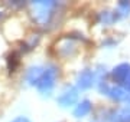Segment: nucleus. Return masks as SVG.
<instances>
[{"label":"nucleus","mask_w":130,"mask_h":122,"mask_svg":"<svg viewBox=\"0 0 130 122\" xmlns=\"http://www.w3.org/2000/svg\"><path fill=\"white\" fill-rule=\"evenodd\" d=\"M91 108H93V105H91V102H90L88 99H84V101H81V102L75 106L74 109V116L75 118H83L85 116V115H88L90 112H91Z\"/></svg>","instance_id":"nucleus-9"},{"label":"nucleus","mask_w":130,"mask_h":122,"mask_svg":"<svg viewBox=\"0 0 130 122\" xmlns=\"http://www.w3.org/2000/svg\"><path fill=\"white\" fill-rule=\"evenodd\" d=\"M12 122H30V119L26 116H18V118H14Z\"/></svg>","instance_id":"nucleus-11"},{"label":"nucleus","mask_w":130,"mask_h":122,"mask_svg":"<svg viewBox=\"0 0 130 122\" xmlns=\"http://www.w3.org/2000/svg\"><path fill=\"white\" fill-rule=\"evenodd\" d=\"M110 122H130V103L124 108L113 111L108 116Z\"/></svg>","instance_id":"nucleus-7"},{"label":"nucleus","mask_w":130,"mask_h":122,"mask_svg":"<svg viewBox=\"0 0 130 122\" xmlns=\"http://www.w3.org/2000/svg\"><path fill=\"white\" fill-rule=\"evenodd\" d=\"M130 12V3L129 2H120L119 3V6H117V10L116 13L119 17H121V16H127Z\"/></svg>","instance_id":"nucleus-10"},{"label":"nucleus","mask_w":130,"mask_h":122,"mask_svg":"<svg viewBox=\"0 0 130 122\" xmlns=\"http://www.w3.org/2000/svg\"><path fill=\"white\" fill-rule=\"evenodd\" d=\"M58 68L55 65H48V66H43V72L41 75V79L38 80L36 83V88L38 90L41 92L42 95H49L55 86V82H56V78H58Z\"/></svg>","instance_id":"nucleus-2"},{"label":"nucleus","mask_w":130,"mask_h":122,"mask_svg":"<svg viewBox=\"0 0 130 122\" xmlns=\"http://www.w3.org/2000/svg\"><path fill=\"white\" fill-rule=\"evenodd\" d=\"M95 80V72L91 69H84L77 76V86L81 89H88L91 88Z\"/></svg>","instance_id":"nucleus-6"},{"label":"nucleus","mask_w":130,"mask_h":122,"mask_svg":"<svg viewBox=\"0 0 130 122\" xmlns=\"http://www.w3.org/2000/svg\"><path fill=\"white\" fill-rule=\"evenodd\" d=\"M114 83L121 86L123 89L130 90V65L129 63H120L117 65L111 72Z\"/></svg>","instance_id":"nucleus-3"},{"label":"nucleus","mask_w":130,"mask_h":122,"mask_svg":"<svg viewBox=\"0 0 130 122\" xmlns=\"http://www.w3.org/2000/svg\"><path fill=\"white\" fill-rule=\"evenodd\" d=\"M100 90L114 101H126L129 98V92L126 89L116 83H108L107 80H100Z\"/></svg>","instance_id":"nucleus-4"},{"label":"nucleus","mask_w":130,"mask_h":122,"mask_svg":"<svg viewBox=\"0 0 130 122\" xmlns=\"http://www.w3.org/2000/svg\"><path fill=\"white\" fill-rule=\"evenodd\" d=\"M56 7L55 2H32V17L38 24H48L51 22V17L54 14V10Z\"/></svg>","instance_id":"nucleus-1"},{"label":"nucleus","mask_w":130,"mask_h":122,"mask_svg":"<svg viewBox=\"0 0 130 122\" xmlns=\"http://www.w3.org/2000/svg\"><path fill=\"white\" fill-rule=\"evenodd\" d=\"M77 101H78V90L74 86H67L61 92L59 96H58V103H59L61 106H64V108L71 106V105H75Z\"/></svg>","instance_id":"nucleus-5"},{"label":"nucleus","mask_w":130,"mask_h":122,"mask_svg":"<svg viewBox=\"0 0 130 122\" xmlns=\"http://www.w3.org/2000/svg\"><path fill=\"white\" fill-rule=\"evenodd\" d=\"M42 72H43V66H32V68L26 72V80H28V83L36 86L38 80L41 79Z\"/></svg>","instance_id":"nucleus-8"}]
</instances>
